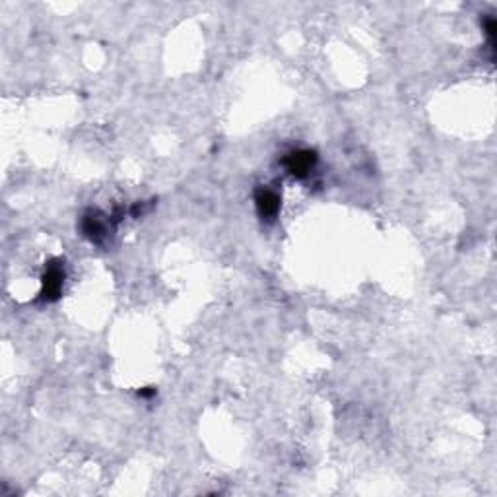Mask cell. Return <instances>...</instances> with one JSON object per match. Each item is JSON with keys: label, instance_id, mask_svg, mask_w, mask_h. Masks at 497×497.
<instances>
[{"label": "cell", "instance_id": "3", "mask_svg": "<svg viewBox=\"0 0 497 497\" xmlns=\"http://www.w3.org/2000/svg\"><path fill=\"white\" fill-rule=\"evenodd\" d=\"M254 202H257V210L262 218L274 219L280 212V196L271 189H259Z\"/></svg>", "mask_w": 497, "mask_h": 497}, {"label": "cell", "instance_id": "4", "mask_svg": "<svg viewBox=\"0 0 497 497\" xmlns=\"http://www.w3.org/2000/svg\"><path fill=\"white\" fill-rule=\"evenodd\" d=\"M82 229H84V236H87L89 239H99L105 233V224L96 216H86Z\"/></svg>", "mask_w": 497, "mask_h": 497}, {"label": "cell", "instance_id": "5", "mask_svg": "<svg viewBox=\"0 0 497 497\" xmlns=\"http://www.w3.org/2000/svg\"><path fill=\"white\" fill-rule=\"evenodd\" d=\"M140 396H144V398H150V396H154L156 394V389H152V387H148V389H144V391H140Z\"/></svg>", "mask_w": 497, "mask_h": 497}, {"label": "cell", "instance_id": "2", "mask_svg": "<svg viewBox=\"0 0 497 497\" xmlns=\"http://www.w3.org/2000/svg\"><path fill=\"white\" fill-rule=\"evenodd\" d=\"M315 161H317L315 152H311V150H297V152H291V154L286 156L284 166H286V169L294 177H305L313 169Z\"/></svg>", "mask_w": 497, "mask_h": 497}, {"label": "cell", "instance_id": "1", "mask_svg": "<svg viewBox=\"0 0 497 497\" xmlns=\"http://www.w3.org/2000/svg\"><path fill=\"white\" fill-rule=\"evenodd\" d=\"M62 284H64V271H62V266L59 262H51L43 274V291H41V297H43L45 301L59 299L62 291Z\"/></svg>", "mask_w": 497, "mask_h": 497}]
</instances>
